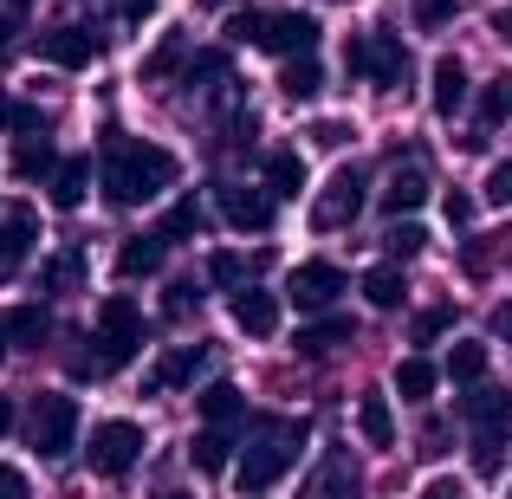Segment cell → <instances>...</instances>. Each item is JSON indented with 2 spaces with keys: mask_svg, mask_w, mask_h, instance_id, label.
<instances>
[{
  "mask_svg": "<svg viewBox=\"0 0 512 499\" xmlns=\"http://www.w3.org/2000/svg\"><path fill=\"white\" fill-rule=\"evenodd\" d=\"M175 182V156L163 143H143V137H111L104 143V201L111 208H143Z\"/></svg>",
  "mask_w": 512,
  "mask_h": 499,
  "instance_id": "cell-1",
  "label": "cell"
},
{
  "mask_svg": "<svg viewBox=\"0 0 512 499\" xmlns=\"http://www.w3.org/2000/svg\"><path fill=\"white\" fill-rule=\"evenodd\" d=\"M137 350H143V312H137V299L117 292V299L98 305V331H91V350L72 357V376H111V370H124Z\"/></svg>",
  "mask_w": 512,
  "mask_h": 499,
  "instance_id": "cell-2",
  "label": "cell"
},
{
  "mask_svg": "<svg viewBox=\"0 0 512 499\" xmlns=\"http://www.w3.org/2000/svg\"><path fill=\"white\" fill-rule=\"evenodd\" d=\"M305 448V422L292 415H260L247 428V454H240V493H266Z\"/></svg>",
  "mask_w": 512,
  "mask_h": 499,
  "instance_id": "cell-3",
  "label": "cell"
},
{
  "mask_svg": "<svg viewBox=\"0 0 512 499\" xmlns=\"http://www.w3.org/2000/svg\"><path fill=\"white\" fill-rule=\"evenodd\" d=\"M227 33L240 46H260V52H279V59H305L318 46V20L312 13H234Z\"/></svg>",
  "mask_w": 512,
  "mask_h": 499,
  "instance_id": "cell-4",
  "label": "cell"
},
{
  "mask_svg": "<svg viewBox=\"0 0 512 499\" xmlns=\"http://www.w3.org/2000/svg\"><path fill=\"white\" fill-rule=\"evenodd\" d=\"M344 72L363 78V85H409V46H402L396 33H383V26H370V33H350L344 39Z\"/></svg>",
  "mask_w": 512,
  "mask_h": 499,
  "instance_id": "cell-5",
  "label": "cell"
},
{
  "mask_svg": "<svg viewBox=\"0 0 512 499\" xmlns=\"http://www.w3.org/2000/svg\"><path fill=\"white\" fill-rule=\"evenodd\" d=\"M26 441H33L39 461H65L78 441V396H59V389H46V396H33V415H26Z\"/></svg>",
  "mask_w": 512,
  "mask_h": 499,
  "instance_id": "cell-6",
  "label": "cell"
},
{
  "mask_svg": "<svg viewBox=\"0 0 512 499\" xmlns=\"http://www.w3.org/2000/svg\"><path fill=\"white\" fill-rule=\"evenodd\" d=\"M85 461H91V474H104V480H124L130 467L143 461V428H137V422H98V428H91V448H85Z\"/></svg>",
  "mask_w": 512,
  "mask_h": 499,
  "instance_id": "cell-7",
  "label": "cell"
},
{
  "mask_svg": "<svg viewBox=\"0 0 512 499\" xmlns=\"http://www.w3.org/2000/svg\"><path fill=\"white\" fill-rule=\"evenodd\" d=\"M357 208H363V175L338 169L325 182V195H318V208H312V227H318V234H338V227L357 221Z\"/></svg>",
  "mask_w": 512,
  "mask_h": 499,
  "instance_id": "cell-8",
  "label": "cell"
},
{
  "mask_svg": "<svg viewBox=\"0 0 512 499\" xmlns=\"http://www.w3.org/2000/svg\"><path fill=\"white\" fill-rule=\"evenodd\" d=\"M338 292H344V273H338L331 260H305L299 273L286 279V299L299 305V312H325V305L338 299Z\"/></svg>",
  "mask_w": 512,
  "mask_h": 499,
  "instance_id": "cell-9",
  "label": "cell"
},
{
  "mask_svg": "<svg viewBox=\"0 0 512 499\" xmlns=\"http://www.w3.org/2000/svg\"><path fill=\"white\" fill-rule=\"evenodd\" d=\"M39 59H46V65H65V72H78V65L98 59V39H91L85 26H52V33H39Z\"/></svg>",
  "mask_w": 512,
  "mask_h": 499,
  "instance_id": "cell-10",
  "label": "cell"
},
{
  "mask_svg": "<svg viewBox=\"0 0 512 499\" xmlns=\"http://www.w3.org/2000/svg\"><path fill=\"white\" fill-rule=\"evenodd\" d=\"M221 214L240 234H266L273 227V195L266 188H221Z\"/></svg>",
  "mask_w": 512,
  "mask_h": 499,
  "instance_id": "cell-11",
  "label": "cell"
},
{
  "mask_svg": "<svg viewBox=\"0 0 512 499\" xmlns=\"http://www.w3.org/2000/svg\"><path fill=\"white\" fill-rule=\"evenodd\" d=\"M299 499H357V467H350V454H344V448H331V454H325V467L305 480V493H299Z\"/></svg>",
  "mask_w": 512,
  "mask_h": 499,
  "instance_id": "cell-12",
  "label": "cell"
},
{
  "mask_svg": "<svg viewBox=\"0 0 512 499\" xmlns=\"http://www.w3.org/2000/svg\"><path fill=\"white\" fill-rule=\"evenodd\" d=\"M422 201H428V175H422V163H396V169H389V182H383V208L402 221V214H415Z\"/></svg>",
  "mask_w": 512,
  "mask_h": 499,
  "instance_id": "cell-13",
  "label": "cell"
},
{
  "mask_svg": "<svg viewBox=\"0 0 512 499\" xmlns=\"http://www.w3.org/2000/svg\"><path fill=\"white\" fill-rule=\"evenodd\" d=\"M234 325L247 331V337H273L279 331V299H273V292H260V286H240L234 292Z\"/></svg>",
  "mask_w": 512,
  "mask_h": 499,
  "instance_id": "cell-14",
  "label": "cell"
},
{
  "mask_svg": "<svg viewBox=\"0 0 512 499\" xmlns=\"http://www.w3.org/2000/svg\"><path fill=\"white\" fill-rule=\"evenodd\" d=\"M33 240H39V221H33V208H0V266H20L26 253H33Z\"/></svg>",
  "mask_w": 512,
  "mask_h": 499,
  "instance_id": "cell-15",
  "label": "cell"
},
{
  "mask_svg": "<svg viewBox=\"0 0 512 499\" xmlns=\"http://www.w3.org/2000/svg\"><path fill=\"white\" fill-rule=\"evenodd\" d=\"M461 415H467L474 428H512V396H506L500 383H474V389L461 396Z\"/></svg>",
  "mask_w": 512,
  "mask_h": 499,
  "instance_id": "cell-16",
  "label": "cell"
},
{
  "mask_svg": "<svg viewBox=\"0 0 512 499\" xmlns=\"http://www.w3.org/2000/svg\"><path fill=\"white\" fill-rule=\"evenodd\" d=\"M201 363H208V344H175V350H163V363L143 376V389H150V396L156 389H175V383H188Z\"/></svg>",
  "mask_w": 512,
  "mask_h": 499,
  "instance_id": "cell-17",
  "label": "cell"
},
{
  "mask_svg": "<svg viewBox=\"0 0 512 499\" xmlns=\"http://www.w3.org/2000/svg\"><path fill=\"white\" fill-rule=\"evenodd\" d=\"M163 253H169V240H163V234H137V240H124V247H117V279H150V273H163Z\"/></svg>",
  "mask_w": 512,
  "mask_h": 499,
  "instance_id": "cell-18",
  "label": "cell"
},
{
  "mask_svg": "<svg viewBox=\"0 0 512 499\" xmlns=\"http://www.w3.org/2000/svg\"><path fill=\"white\" fill-rule=\"evenodd\" d=\"M428 104H435V117H454L467 104V65L454 59V52L435 59V91H428Z\"/></svg>",
  "mask_w": 512,
  "mask_h": 499,
  "instance_id": "cell-19",
  "label": "cell"
},
{
  "mask_svg": "<svg viewBox=\"0 0 512 499\" xmlns=\"http://www.w3.org/2000/svg\"><path fill=\"white\" fill-rule=\"evenodd\" d=\"M195 402H201V422H208V428H234L240 415H247V396H240L234 383H208Z\"/></svg>",
  "mask_w": 512,
  "mask_h": 499,
  "instance_id": "cell-20",
  "label": "cell"
},
{
  "mask_svg": "<svg viewBox=\"0 0 512 499\" xmlns=\"http://www.w3.org/2000/svg\"><path fill=\"white\" fill-rule=\"evenodd\" d=\"M350 337H357V325H350V318H318V325H305L299 331V357H331V350L338 344H350Z\"/></svg>",
  "mask_w": 512,
  "mask_h": 499,
  "instance_id": "cell-21",
  "label": "cell"
},
{
  "mask_svg": "<svg viewBox=\"0 0 512 499\" xmlns=\"http://www.w3.org/2000/svg\"><path fill=\"white\" fill-rule=\"evenodd\" d=\"M357 428H363V441H370V448H396V415H389V396H363L357 402Z\"/></svg>",
  "mask_w": 512,
  "mask_h": 499,
  "instance_id": "cell-22",
  "label": "cell"
},
{
  "mask_svg": "<svg viewBox=\"0 0 512 499\" xmlns=\"http://www.w3.org/2000/svg\"><path fill=\"white\" fill-rule=\"evenodd\" d=\"M266 195H279V201H299V195H305V163H299V150L266 156Z\"/></svg>",
  "mask_w": 512,
  "mask_h": 499,
  "instance_id": "cell-23",
  "label": "cell"
},
{
  "mask_svg": "<svg viewBox=\"0 0 512 499\" xmlns=\"http://www.w3.org/2000/svg\"><path fill=\"white\" fill-rule=\"evenodd\" d=\"M363 299H370L376 312H396V305L409 299V279H402V266H370V273H363Z\"/></svg>",
  "mask_w": 512,
  "mask_h": 499,
  "instance_id": "cell-24",
  "label": "cell"
},
{
  "mask_svg": "<svg viewBox=\"0 0 512 499\" xmlns=\"http://www.w3.org/2000/svg\"><path fill=\"white\" fill-rule=\"evenodd\" d=\"M46 337H52V312H46V305H20V312H7V344L39 350Z\"/></svg>",
  "mask_w": 512,
  "mask_h": 499,
  "instance_id": "cell-25",
  "label": "cell"
},
{
  "mask_svg": "<svg viewBox=\"0 0 512 499\" xmlns=\"http://www.w3.org/2000/svg\"><path fill=\"white\" fill-rule=\"evenodd\" d=\"M279 91H286L292 104H305V98H318L325 91V65L305 52V59H286V72H279Z\"/></svg>",
  "mask_w": 512,
  "mask_h": 499,
  "instance_id": "cell-26",
  "label": "cell"
},
{
  "mask_svg": "<svg viewBox=\"0 0 512 499\" xmlns=\"http://www.w3.org/2000/svg\"><path fill=\"white\" fill-rule=\"evenodd\" d=\"M85 188H91V156H65V163L52 169V201H59V208H78Z\"/></svg>",
  "mask_w": 512,
  "mask_h": 499,
  "instance_id": "cell-27",
  "label": "cell"
},
{
  "mask_svg": "<svg viewBox=\"0 0 512 499\" xmlns=\"http://www.w3.org/2000/svg\"><path fill=\"white\" fill-rule=\"evenodd\" d=\"M435 383H441V370L428 357H402L396 363V396L402 402H428V396H435Z\"/></svg>",
  "mask_w": 512,
  "mask_h": 499,
  "instance_id": "cell-28",
  "label": "cell"
},
{
  "mask_svg": "<svg viewBox=\"0 0 512 499\" xmlns=\"http://www.w3.org/2000/svg\"><path fill=\"white\" fill-rule=\"evenodd\" d=\"M448 376H454L461 389L487 383V344H474V337H461V344L448 350Z\"/></svg>",
  "mask_w": 512,
  "mask_h": 499,
  "instance_id": "cell-29",
  "label": "cell"
},
{
  "mask_svg": "<svg viewBox=\"0 0 512 499\" xmlns=\"http://www.w3.org/2000/svg\"><path fill=\"white\" fill-rule=\"evenodd\" d=\"M52 143L46 137H26L20 150H13V175H20V182H52Z\"/></svg>",
  "mask_w": 512,
  "mask_h": 499,
  "instance_id": "cell-30",
  "label": "cell"
},
{
  "mask_svg": "<svg viewBox=\"0 0 512 499\" xmlns=\"http://www.w3.org/2000/svg\"><path fill=\"white\" fill-rule=\"evenodd\" d=\"M188 454H195V467H201V474H221V467L234 461V435H227V428H201Z\"/></svg>",
  "mask_w": 512,
  "mask_h": 499,
  "instance_id": "cell-31",
  "label": "cell"
},
{
  "mask_svg": "<svg viewBox=\"0 0 512 499\" xmlns=\"http://www.w3.org/2000/svg\"><path fill=\"white\" fill-rule=\"evenodd\" d=\"M512 117V72L487 78V91H480V130H500Z\"/></svg>",
  "mask_w": 512,
  "mask_h": 499,
  "instance_id": "cell-32",
  "label": "cell"
},
{
  "mask_svg": "<svg viewBox=\"0 0 512 499\" xmlns=\"http://www.w3.org/2000/svg\"><path fill=\"white\" fill-rule=\"evenodd\" d=\"M78 279H85V253H59V260H46V273H39V286L46 292H65V286H78Z\"/></svg>",
  "mask_w": 512,
  "mask_h": 499,
  "instance_id": "cell-33",
  "label": "cell"
},
{
  "mask_svg": "<svg viewBox=\"0 0 512 499\" xmlns=\"http://www.w3.org/2000/svg\"><path fill=\"white\" fill-rule=\"evenodd\" d=\"M156 234H163L169 247H175V240H188V234H201V208H195V201H175V208L163 214V227H156Z\"/></svg>",
  "mask_w": 512,
  "mask_h": 499,
  "instance_id": "cell-34",
  "label": "cell"
},
{
  "mask_svg": "<svg viewBox=\"0 0 512 499\" xmlns=\"http://www.w3.org/2000/svg\"><path fill=\"white\" fill-rule=\"evenodd\" d=\"M500 461H506V428H480L474 435V467L480 474H500Z\"/></svg>",
  "mask_w": 512,
  "mask_h": 499,
  "instance_id": "cell-35",
  "label": "cell"
},
{
  "mask_svg": "<svg viewBox=\"0 0 512 499\" xmlns=\"http://www.w3.org/2000/svg\"><path fill=\"white\" fill-rule=\"evenodd\" d=\"M383 247L396 253V260H415V253L428 247V227H415V221H396V227L383 234Z\"/></svg>",
  "mask_w": 512,
  "mask_h": 499,
  "instance_id": "cell-36",
  "label": "cell"
},
{
  "mask_svg": "<svg viewBox=\"0 0 512 499\" xmlns=\"http://www.w3.org/2000/svg\"><path fill=\"white\" fill-rule=\"evenodd\" d=\"M247 273H253V260H240V253H214V260H208V279H214V286H240Z\"/></svg>",
  "mask_w": 512,
  "mask_h": 499,
  "instance_id": "cell-37",
  "label": "cell"
},
{
  "mask_svg": "<svg viewBox=\"0 0 512 499\" xmlns=\"http://www.w3.org/2000/svg\"><path fill=\"white\" fill-rule=\"evenodd\" d=\"M182 52H188V39H182V33H169V39H163V46H156V52H150V59H143V78H163V72H169V65H175V59H182Z\"/></svg>",
  "mask_w": 512,
  "mask_h": 499,
  "instance_id": "cell-38",
  "label": "cell"
},
{
  "mask_svg": "<svg viewBox=\"0 0 512 499\" xmlns=\"http://www.w3.org/2000/svg\"><path fill=\"white\" fill-rule=\"evenodd\" d=\"M448 325H454L448 305H428V312H415V344H435V337L448 331Z\"/></svg>",
  "mask_w": 512,
  "mask_h": 499,
  "instance_id": "cell-39",
  "label": "cell"
},
{
  "mask_svg": "<svg viewBox=\"0 0 512 499\" xmlns=\"http://www.w3.org/2000/svg\"><path fill=\"white\" fill-rule=\"evenodd\" d=\"M454 13H461V0H415V26H428V33H435V26H448Z\"/></svg>",
  "mask_w": 512,
  "mask_h": 499,
  "instance_id": "cell-40",
  "label": "cell"
},
{
  "mask_svg": "<svg viewBox=\"0 0 512 499\" xmlns=\"http://www.w3.org/2000/svg\"><path fill=\"white\" fill-rule=\"evenodd\" d=\"M487 201H493V208H512V156H506V163H493V175H487Z\"/></svg>",
  "mask_w": 512,
  "mask_h": 499,
  "instance_id": "cell-41",
  "label": "cell"
},
{
  "mask_svg": "<svg viewBox=\"0 0 512 499\" xmlns=\"http://www.w3.org/2000/svg\"><path fill=\"white\" fill-rule=\"evenodd\" d=\"M350 137H357V130H350V124H338V117H325V124H312V143H318V150H344Z\"/></svg>",
  "mask_w": 512,
  "mask_h": 499,
  "instance_id": "cell-42",
  "label": "cell"
},
{
  "mask_svg": "<svg viewBox=\"0 0 512 499\" xmlns=\"http://www.w3.org/2000/svg\"><path fill=\"white\" fill-rule=\"evenodd\" d=\"M195 305H201V292H195V286H169L163 312H169V318H188V312H195Z\"/></svg>",
  "mask_w": 512,
  "mask_h": 499,
  "instance_id": "cell-43",
  "label": "cell"
},
{
  "mask_svg": "<svg viewBox=\"0 0 512 499\" xmlns=\"http://www.w3.org/2000/svg\"><path fill=\"white\" fill-rule=\"evenodd\" d=\"M0 499H33L26 474H20V467H7V461H0Z\"/></svg>",
  "mask_w": 512,
  "mask_h": 499,
  "instance_id": "cell-44",
  "label": "cell"
},
{
  "mask_svg": "<svg viewBox=\"0 0 512 499\" xmlns=\"http://www.w3.org/2000/svg\"><path fill=\"white\" fill-rule=\"evenodd\" d=\"M441 214H448V227H467V221H474V201H467V195H448V201H441Z\"/></svg>",
  "mask_w": 512,
  "mask_h": 499,
  "instance_id": "cell-45",
  "label": "cell"
},
{
  "mask_svg": "<svg viewBox=\"0 0 512 499\" xmlns=\"http://www.w3.org/2000/svg\"><path fill=\"white\" fill-rule=\"evenodd\" d=\"M117 13H124V20H150L156 0H117Z\"/></svg>",
  "mask_w": 512,
  "mask_h": 499,
  "instance_id": "cell-46",
  "label": "cell"
},
{
  "mask_svg": "<svg viewBox=\"0 0 512 499\" xmlns=\"http://www.w3.org/2000/svg\"><path fill=\"white\" fill-rule=\"evenodd\" d=\"M13 39H20V20H13V13H0V59L13 52Z\"/></svg>",
  "mask_w": 512,
  "mask_h": 499,
  "instance_id": "cell-47",
  "label": "cell"
},
{
  "mask_svg": "<svg viewBox=\"0 0 512 499\" xmlns=\"http://www.w3.org/2000/svg\"><path fill=\"white\" fill-rule=\"evenodd\" d=\"M441 441H448V428H441V422H428V435H422V454H428V461L441 454Z\"/></svg>",
  "mask_w": 512,
  "mask_h": 499,
  "instance_id": "cell-48",
  "label": "cell"
},
{
  "mask_svg": "<svg viewBox=\"0 0 512 499\" xmlns=\"http://www.w3.org/2000/svg\"><path fill=\"white\" fill-rule=\"evenodd\" d=\"M422 499H461V487H454V480H435V487H428Z\"/></svg>",
  "mask_w": 512,
  "mask_h": 499,
  "instance_id": "cell-49",
  "label": "cell"
},
{
  "mask_svg": "<svg viewBox=\"0 0 512 499\" xmlns=\"http://www.w3.org/2000/svg\"><path fill=\"white\" fill-rule=\"evenodd\" d=\"M493 331H500V337H512V305H500V312H493Z\"/></svg>",
  "mask_w": 512,
  "mask_h": 499,
  "instance_id": "cell-50",
  "label": "cell"
},
{
  "mask_svg": "<svg viewBox=\"0 0 512 499\" xmlns=\"http://www.w3.org/2000/svg\"><path fill=\"white\" fill-rule=\"evenodd\" d=\"M7 428H13V402L0 396V435H7Z\"/></svg>",
  "mask_w": 512,
  "mask_h": 499,
  "instance_id": "cell-51",
  "label": "cell"
},
{
  "mask_svg": "<svg viewBox=\"0 0 512 499\" xmlns=\"http://www.w3.org/2000/svg\"><path fill=\"white\" fill-rule=\"evenodd\" d=\"M0 363H7V312H0Z\"/></svg>",
  "mask_w": 512,
  "mask_h": 499,
  "instance_id": "cell-52",
  "label": "cell"
},
{
  "mask_svg": "<svg viewBox=\"0 0 512 499\" xmlns=\"http://www.w3.org/2000/svg\"><path fill=\"white\" fill-rule=\"evenodd\" d=\"M500 33H506V39H512V7H506V13H500Z\"/></svg>",
  "mask_w": 512,
  "mask_h": 499,
  "instance_id": "cell-53",
  "label": "cell"
},
{
  "mask_svg": "<svg viewBox=\"0 0 512 499\" xmlns=\"http://www.w3.org/2000/svg\"><path fill=\"white\" fill-rule=\"evenodd\" d=\"M156 499H195V493H175V487H163V493H156Z\"/></svg>",
  "mask_w": 512,
  "mask_h": 499,
  "instance_id": "cell-54",
  "label": "cell"
},
{
  "mask_svg": "<svg viewBox=\"0 0 512 499\" xmlns=\"http://www.w3.org/2000/svg\"><path fill=\"white\" fill-rule=\"evenodd\" d=\"M201 7H234V0H201Z\"/></svg>",
  "mask_w": 512,
  "mask_h": 499,
  "instance_id": "cell-55",
  "label": "cell"
},
{
  "mask_svg": "<svg viewBox=\"0 0 512 499\" xmlns=\"http://www.w3.org/2000/svg\"><path fill=\"white\" fill-rule=\"evenodd\" d=\"M7 7H26V0H7Z\"/></svg>",
  "mask_w": 512,
  "mask_h": 499,
  "instance_id": "cell-56",
  "label": "cell"
},
{
  "mask_svg": "<svg viewBox=\"0 0 512 499\" xmlns=\"http://www.w3.org/2000/svg\"><path fill=\"white\" fill-rule=\"evenodd\" d=\"M506 499H512V487H506Z\"/></svg>",
  "mask_w": 512,
  "mask_h": 499,
  "instance_id": "cell-57",
  "label": "cell"
}]
</instances>
